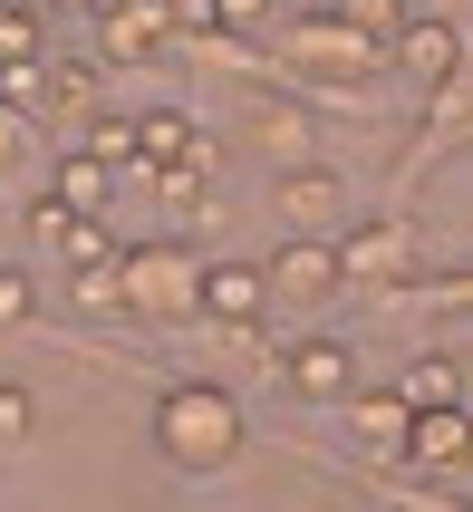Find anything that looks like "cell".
Here are the masks:
<instances>
[{
    "mask_svg": "<svg viewBox=\"0 0 473 512\" xmlns=\"http://www.w3.org/2000/svg\"><path fill=\"white\" fill-rule=\"evenodd\" d=\"M155 445H165L174 474H223L242 455V406L213 387V377H184L155 397Z\"/></svg>",
    "mask_w": 473,
    "mask_h": 512,
    "instance_id": "cell-1",
    "label": "cell"
},
{
    "mask_svg": "<svg viewBox=\"0 0 473 512\" xmlns=\"http://www.w3.org/2000/svg\"><path fill=\"white\" fill-rule=\"evenodd\" d=\"M194 252H116V310L136 319H194Z\"/></svg>",
    "mask_w": 473,
    "mask_h": 512,
    "instance_id": "cell-2",
    "label": "cell"
},
{
    "mask_svg": "<svg viewBox=\"0 0 473 512\" xmlns=\"http://www.w3.org/2000/svg\"><path fill=\"white\" fill-rule=\"evenodd\" d=\"M406 464L425 484H473V406L445 397V406H416L406 416Z\"/></svg>",
    "mask_w": 473,
    "mask_h": 512,
    "instance_id": "cell-3",
    "label": "cell"
},
{
    "mask_svg": "<svg viewBox=\"0 0 473 512\" xmlns=\"http://www.w3.org/2000/svg\"><path fill=\"white\" fill-rule=\"evenodd\" d=\"M261 271H271V300H290V310H319V300H338V290H348L329 232H290V242H280V261H261Z\"/></svg>",
    "mask_w": 473,
    "mask_h": 512,
    "instance_id": "cell-4",
    "label": "cell"
},
{
    "mask_svg": "<svg viewBox=\"0 0 473 512\" xmlns=\"http://www.w3.org/2000/svg\"><path fill=\"white\" fill-rule=\"evenodd\" d=\"M338 271L348 281H416V223H396V213L348 223L338 232Z\"/></svg>",
    "mask_w": 473,
    "mask_h": 512,
    "instance_id": "cell-5",
    "label": "cell"
},
{
    "mask_svg": "<svg viewBox=\"0 0 473 512\" xmlns=\"http://www.w3.org/2000/svg\"><path fill=\"white\" fill-rule=\"evenodd\" d=\"M194 310L223 319V329H242V319L271 310V271H261V261H203L194 271Z\"/></svg>",
    "mask_w": 473,
    "mask_h": 512,
    "instance_id": "cell-6",
    "label": "cell"
},
{
    "mask_svg": "<svg viewBox=\"0 0 473 512\" xmlns=\"http://www.w3.org/2000/svg\"><path fill=\"white\" fill-rule=\"evenodd\" d=\"M280 377H290V397H300V406H338L348 387H358V358H348L338 339H300L290 358H280Z\"/></svg>",
    "mask_w": 473,
    "mask_h": 512,
    "instance_id": "cell-7",
    "label": "cell"
},
{
    "mask_svg": "<svg viewBox=\"0 0 473 512\" xmlns=\"http://www.w3.org/2000/svg\"><path fill=\"white\" fill-rule=\"evenodd\" d=\"M338 213H348V184H338L329 165H290L280 174V223L290 232H329Z\"/></svg>",
    "mask_w": 473,
    "mask_h": 512,
    "instance_id": "cell-8",
    "label": "cell"
},
{
    "mask_svg": "<svg viewBox=\"0 0 473 512\" xmlns=\"http://www.w3.org/2000/svg\"><path fill=\"white\" fill-rule=\"evenodd\" d=\"M396 68L416 87H454V68H464V39H454L445 20H396Z\"/></svg>",
    "mask_w": 473,
    "mask_h": 512,
    "instance_id": "cell-9",
    "label": "cell"
},
{
    "mask_svg": "<svg viewBox=\"0 0 473 512\" xmlns=\"http://www.w3.org/2000/svg\"><path fill=\"white\" fill-rule=\"evenodd\" d=\"M338 406H348V426H358V455H387V464L406 455V416H416V406L396 397V387L387 397H358V387H348Z\"/></svg>",
    "mask_w": 473,
    "mask_h": 512,
    "instance_id": "cell-10",
    "label": "cell"
},
{
    "mask_svg": "<svg viewBox=\"0 0 473 512\" xmlns=\"http://www.w3.org/2000/svg\"><path fill=\"white\" fill-rule=\"evenodd\" d=\"M136 155L145 165H213V145L194 136V116H174V107H155V116H136Z\"/></svg>",
    "mask_w": 473,
    "mask_h": 512,
    "instance_id": "cell-11",
    "label": "cell"
},
{
    "mask_svg": "<svg viewBox=\"0 0 473 512\" xmlns=\"http://www.w3.org/2000/svg\"><path fill=\"white\" fill-rule=\"evenodd\" d=\"M58 261H68V281H97V271H116V232L97 223V213H68L58 223V242H49Z\"/></svg>",
    "mask_w": 473,
    "mask_h": 512,
    "instance_id": "cell-12",
    "label": "cell"
},
{
    "mask_svg": "<svg viewBox=\"0 0 473 512\" xmlns=\"http://www.w3.org/2000/svg\"><path fill=\"white\" fill-rule=\"evenodd\" d=\"M367 49H377V39H358L348 20H319V29H300V58H309V68H329V78H358V68H377Z\"/></svg>",
    "mask_w": 473,
    "mask_h": 512,
    "instance_id": "cell-13",
    "label": "cell"
},
{
    "mask_svg": "<svg viewBox=\"0 0 473 512\" xmlns=\"http://www.w3.org/2000/svg\"><path fill=\"white\" fill-rule=\"evenodd\" d=\"M107 194H116V165L97 155V145H78V155L58 165V203H68V213H97Z\"/></svg>",
    "mask_w": 473,
    "mask_h": 512,
    "instance_id": "cell-14",
    "label": "cell"
},
{
    "mask_svg": "<svg viewBox=\"0 0 473 512\" xmlns=\"http://www.w3.org/2000/svg\"><path fill=\"white\" fill-rule=\"evenodd\" d=\"M29 435H39V397L20 377H0V445H29Z\"/></svg>",
    "mask_w": 473,
    "mask_h": 512,
    "instance_id": "cell-15",
    "label": "cell"
},
{
    "mask_svg": "<svg viewBox=\"0 0 473 512\" xmlns=\"http://www.w3.org/2000/svg\"><path fill=\"white\" fill-rule=\"evenodd\" d=\"M338 20L358 29V39H396V20H406V0H338Z\"/></svg>",
    "mask_w": 473,
    "mask_h": 512,
    "instance_id": "cell-16",
    "label": "cell"
},
{
    "mask_svg": "<svg viewBox=\"0 0 473 512\" xmlns=\"http://www.w3.org/2000/svg\"><path fill=\"white\" fill-rule=\"evenodd\" d=\"M396 397H406V406H445L454 397V358H416V377H406Z\"/></svg>",
    "mask_w": 473,
    "mask_h": 512,
    "instance_id": "cell-17",
    "label": "cell"
},
{
    "mask_svg": "<svg viewBox=\"0 0 473 512\" xmlns=\"http://www.w3.org/2000/svg\"><path fill=\"white\" fill-rule=\"evenodd\" d=\"M29 310H39V290H29V271H0V329H20Z\"/></svg>",
    "mask_w": 473,
    "mask_h": 512,
    "instance_id": "cell-18",
    "label": "cell"
},
{
    "mask_svg": "<svg viewBox=\"0 0 473 512\" xmlns=\"http://www.w3.org/2000/svg\"><path fill=\"white\" fill-rule=\"evenodd\" d=\"M271 10H280V0H213V20H223V29H261Z\"/></svg>",
    "mask_w": 473,
    "mask_h": 512,
    "instance_id": "cell-19",
    "label": "cell"
},
{
    "mask_svg": "<svg viewBox=\"0 0 473 512\" xmlns=\"http://www.w3.org/2000/svg\"><path fill=\"white\" fill-rule=\"evenodd\" d=\"M155 20H165V10H116V20H107V39H116V49H136Z\"/></svg>",
    "mask_w": 473,
    "mask_h": 512,
    "instance_id": "cell-20",
    "label": "cell"
},
{
    "mask_svg": "<svg viewBox=\"0 0 473 512\" xmlns=\"http://www.w3.org/2000/svg\"><path fill=\"white\" fill-rule=\"evenodd\" d=\"M10 155H20V116L0 107V165H10Z\"/></svg>",
    "mask_w": 473,
    "mask_h": 512,
    "instance_id": "cell-21",
    "label": "cell"
}]
</instances>
